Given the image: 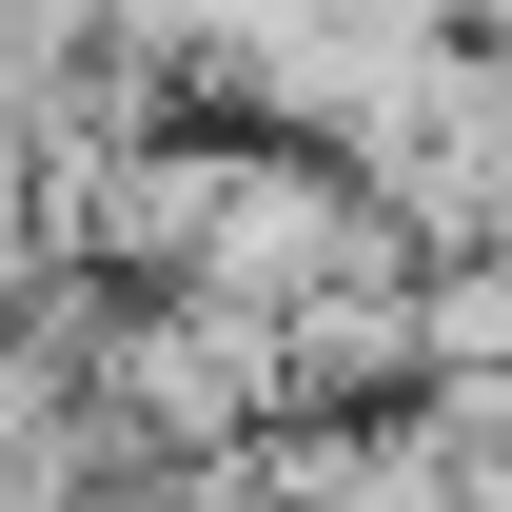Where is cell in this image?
<instances>
[{"label":"cell","instance_id":"6da1fadb","mask_svg":"<svg viewBox=\"0 0 512 512\" xmlns=\"http://www.w3.org/2000/svg\"><path fill=\"white\" fill-rule=\"evenodd\" d=\"M79 414L119 434V473H237L276 434V316H237V296H119Z\"/></svg>","mask_w":512,"mask_h":512},{"label":"cell","instance_id":"3957f363","mask_svg":"<svg viewBox=\"0 0 512 512\" xmlns=\"http://www.w3.org/2000/svg\"><path fill=\"white\" fill-rule=\"evenodd\" d=\"M276 414H414V276H335L276 316Z\"/></svg>","mask_w":512,"mask_h":512},{"label":"cell","instance_id":"7a4b0ae2","mask_svg":"<svg viewBox=\"0 0 512 512\" xmlns=\"http://www.w3.org/2000/svg\"><path fill=\"white\" fill-rule=\"evenodd\" d=\"M335 276H414V237L355 197V158L237 138V158H217V237H197V296H237V316H296V296H335Z\"/></svg>","mask_w":512,"mask_h":512},{"label":"cell","instance_id":"277c9868","mask_svg":"<svg viewBox=\"0 0 512 512\" xmlns=\"http://www.w3.org/2000/svg\"><path fill=\"white\" fill-rule=\"evenodd\" d=\"M40 276H60V237H40V197L0 178V316H20V296H40Z\"/></svg>","mask_w":512,"mask_h":512}]
</instances>
